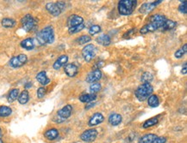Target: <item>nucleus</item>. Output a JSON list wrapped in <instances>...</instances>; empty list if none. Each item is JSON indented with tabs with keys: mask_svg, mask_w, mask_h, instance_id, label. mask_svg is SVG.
<instances>
[{
	"mask_svg": "<svg viewBox=\"0 0 187 143\" xmlns=\"http://www.w3.org/2000/svg\"><path fill=\"white\" fill-rule=\"evenodd\" d=\"M176 25H177V23L174 21L167 20L165 22V23L163 24V26H162L161 28L163 30H171L176 27Z\"/></svg>",
	"mask_w": 187,
	"mask_h": 143,
	"instance_id": "obj_32",
	"label": "nucleus"
},
{
	"mask_svg": "<svg viewBox=\"0 0 187 143\" xmlns=\"http://www.w3.org/2000/svg\"><path fill=\"white\" fill-rule=\"evenodd\" d=\"M162 2L161 0H159V1H155L154 3H144L141 5L140 9V12L142 14H147L151 12L152 10H154V7L156 6L157 4L160 3Z\"/></svg>",
	"mask_w": 187,
	"mask_h": 143,
	"instance_id": "obj_14",
	"label": "nucleus"
},
{
	"mask_svg": "<svg viewBox=\"0 0 187 143\" xmlns=\"http://www.w3.org/2000/svg\"><path fill=\"white\" fill-rule=\"evenodd\" d=\"M21 47L27 51H31L35 48V41L32 38H27L21 42Z\"/></svg>",
	"mask_w": 187,
	"mask_h": 143,
	"instance_id": "obj_17",
	"label": "nucleus"
},
{
	"mask_svg": "<svg viewBox=\"0 0 187 143\" xmlns=\"http://www.w3.org/2000/svg\"><path fill=\"white\" fill-rule=\"evenodd\" d=\"M184 53H186V52H185L183 50V48H181V49L178 50L177 52H175L174 56H175V57H176V58H181V57L184 56Z\"/></svg>",
	"mask_w": 187,
	"mask_h": 143,
	"instance_id": "obj_39",
	"label": "nucleus"
},
{
	"mask_svg": "<svg viewBox=\"0 0 187 143\" xmlns=\"http://www.w3.org/2000/svg\"><path fill=\"white\" fill-rule=\"evenodd\" d=\"M36 80L40 82L42 86H46L50 82V79L47 76V73L45 71H41L36 75Z\"/></svg>",
	"mask_w": 187,
	"mask_h": 143,
	"instance_id": "obj_18",
	"label": "nucleus"
},
{
	"mask_svg": "<svg viewBox=\"0 0 187 143\" xmlns=\"http://www.w3.org/2000/svg\"><path fill=\"white\" fill-rule=\"evenodd\" d=\"M102 78V72L100 70H94L88 74L86 76V81L89 83H94Z\"/></svg>",
	"mask_w": 187,
	"mask_h": 143,
	"instance_id": "obj_9",
	"label": "nucleus"
},
{
	"mask_svg": "<svg viewBox=\"0 0 187 143\" xmlns=\"http://www.w3.org/2000/svg\"><path fill=\"white\" fill-rule=\"evenodd\" d=\"M147 104L151 107H157L160 104V100H159L157 95H151V96L148 97Z\"/></svg>",
	"mask_w": 187,
	"mask_h": 143,
	"instance_id": "obj_27",
	"label": "nucleus"
},
{
	"mask_svg": "<svg viewBox=\"0 0 187 143\" xmlns=\"http://www.w3.org/2000/svg\"><path fill=\"white\" fill-rule=\"evenodd\" d=\"M122 120H123V117H122V116H121L120 114L113 113L109 116V123H110L112 126H117V125H119V124L122 123Z\"/></svg>",
	"mask_w": 187,
	"mask_h": 143,
	"instance_id": "obj_20",
	"label": "nucleus"
},
{
	"mask_svg": "<svg viewBox=\"0 0 187 143\" xmlns=\"http://www.w3.org/2000/svg\"><path fill=\"white\" fill-rule=\"evenodd\" d=\"M84 27H85V24H80V25H78V26H75V27H70V28H68V32L70 34H73V33H79L80 31H81L82 29H84Z\"/></svg>",
	"mask_w": 187,
	"mask_h": 143,
	"instance_id": "obj_33",
	"label": "nucleus"
},
{
	"mask_svg": "<svg viewBox=\"0 0 187 143\" xmlns=\"http://www.w3.org/2000/svg\"><path fill=\"white\" fill-rule=\"evenodd\" d=\"M64 71L69 77H74L78 74L79 69L74 63H67L65 65Z\"/></svg>",
	"mask_w": 187,
	"mask_h": 143,
	"instance_id": "obj_13",
	"label": "nucleus"
},
{
	"mask_svg": "<svg viewBox=\"0 0 187 143\" xmlns=\"http://www.w3.org/2000/svg\"><path fill=\"white\" fill-rule=\"evenodd\" d=\"M32 86V83L31 82H29V83H27L26 85H25V87L26 88H29V87H31Z\"/></svg>",
	"mask_w": 187,
	"mask_h": 143,
	"instance_id": "obj_44",
	"label": "nucleus"
},
{
	"mask_svg": "<svg viewBox=\"0 0 187 143\" xmlns=\"http://www.w3.org/2000/svg\"><path fill=\"white\" fill-rule=\"evenodd\" d=\"M167 142V138L164 136L157 137L153 143H166Z\"/></svg>",
	"mask_w": 187,
	"mask_h": 143,
	"instance_id": "obj_40",
	"label": "nucleus"
},
{
	"mask_svg": "<svg viewBox=\"0 0 187 143\" xmlns=\"http://www.w3.org/2000/svg\"><path fill=\"white\" fill-rule=\"evenodd\" d=\"M94 106H95V104L94 103H90L89 105H86L85 109H86V110H88V109H90V108H91V107H93Z\"/></svg>",
	"mask_w": 187,
	"mask_h": 143,
	"instance_id": "obj_43",
	"label": "nucleus"
},
{
	"mask_svg": "<svg viewBox=\"0 0 187 143\" xmlns=\"http://www.w3.org/2000/svg\"><path fill=\"white\" fill-rule=\"evenodd\" d=\"M18 96H19V90L17 88H14V89L10 90L9 95H8V101L10 103L14 102L17 99H18Z\"/></svg>",
	"mask_w": 187,
	"mask_h": 143,
	"instance_id": "obj_26",
	"label": "nucleus"
},
{
	"mask_svg": "<svg viewBox=\"0 0 187 143\" xmlns=\"http://www.w3.org/2000/svg\"><path fill=\"white\" fill-rule=\"evenodd\" d=\"M45 94H46V88L43 87V86L39 87L38 90H37V97H38L39 99H42V98L45 96Z\"/></svg>",
	"mask_w": 187,
	"mask_h": 143,
	"instance_id": "obj_37",
	"label": "nucleus"
},
{
	"mask_svg": "<svg viewBox=\"0 0 187 143\" xmlns=\"http://www.w3.org/2000/svg\"><path fill=\"white\" fill-rule=\"evenodd\" d=\"M184 3H182L179 5V10L180 11L181 13H184V14H186L187 13V9H186V4H187V2L186 1H183Z\"/></svg>",
	"mask_w": 187,
	"mask_h": 143,
	"instance_id": "obj_38",
	"label": "nucleus"
},
{
	"mask_svg": "<svg viewBox=\"0 0 187 143\" xmlns=\"http://www.w3.org/2000/svg\"><path fill=\"white\" fill-rule=\"evenodd\" d=\"M150 21L151 23H154L155 25H157L159 28L160 27H162L163 26V24L165 23V22L167 21V18L165 16L163 15H160V14H156V15H154V16H152L150 17Z\"/></svg>",
	"mask_w": 187,
	"mask_h": 143,
	"instance_id": "obj_12",
	"label": "nucleus"
},
{
	"mask_svg": "<svg viewBox=\"0 0 187 143\" xmlns=\"http://www.w3.org/2000/svg\"><path fill=\"white\" fill-rule=\"evenodd\" d=\"M44 136L46 137L48 141L55 140L57 137L59 136V130L54 128L49 129L44 133Z\"/></svg>",
	"mask_w": 187,
	"mask_h": 143,
	"instance_id": "obj_19",
	"label": "nucleus"
},
{
	"mask_svg": "<svg viewBox=\"0 0 187 143\" xmlns=\"http://www.w3.org/2000/svg\"><path fill=\"white\" fill-rule=\"evenodd\" d=\"M91 40V38L90 36H88V35H82L78 40V42H79L80 45H83V44H86L88 42H90Z\"/></svg>",
	"mask_w": 187,
	"mask_h": 143,
	"instance_id": "obj_36",
	"label": "nucleus"
},
{
	"mask_svg": "<svg viewBox=\"0 0 187 143\" xmlns=\"http://www.w3.org/2000/svg\"><path fill=\"white\" fill-rule=\"evenodd\" d=\"M83 22V18L80 17V16H78V15H72V16H70L69 18L67 19V26H68V28H70V27H75V26H78V25H80V24L84 23Z\"/></svg>",
	"mask_w": 187,
	"mask_h": 143,
	"instance_id": "obj_11",
	"label": "nucleus"
},
{
	"mask_svg": "<svg viewBox=\"0 0 187 143\" xmlns=\"http://www.w3.org/2000/svg\"><path fill=\"white\" fill-rule=\"evenodd\" d=\"M104 120V117L103 116V114L99 113V112H97V113H94L92 116H91L90 120L88 122V124L89 126L91 127H94L97 126L98 124H100L101 123H103Z\"/></svg>",
	"mask_w": 187,
	"mask_h": 143,
	"instance_id": "obj_10",
	"label": "nucleus"
},
{
	"mask_svg": "<svg viewBox=\"0 0 187 143\" xmlns=\"http://www.w3.org/2000/svg\"><path fill=\"white\" fill-rule=\"evenodd\" d=\"M1 23L3 27L10 28V27H13L16 25V21L12 18H3Z\"/></svg>",
	"mask_w": 187,
	"mask_h": 143,
	"instance_id": "obj_28",
	"label": "nucleus"
},
{
	"mask_svg": "<svg viewBox=\"0 0 187 143\" xmlns=\"http://www.w3.org/2000/svg\"><path fill=\"white\" fill-rule=\"evenodd\" d=\"M56 4H57V6L59 7V9L60 10V11H62V10L65 9V7H66V3H64L63 1H59V2H57Z\"/></svg>",
	"mask_w": 187,
	"mask_h": 143,
	"instance_id": "obj_41",
	"label": "nucleus"
},
{
	"mask_svg": "<svg viewBox=\"0 0 187 143\" xmlns=\"http://www.w3.org/2000/svg\"><path fill=\"white\" fill-rule=\"evenodd\" d=\"M153 92H154V88L150 83H143L136 89L135 96L140 101H144L152 95Z\"/></svg>",
	"mask_w": 187,
	"mask_h": 143,
	"instance_id": "obj_3",
	"label": "nucleus"
},
{
	"mask_svg": "<svg viewBox=\"0 0 187 143\" xmlns=\"http://www.w3.org/2000/svg\"><path fill=\"white\" fill-rule=\"evenodd\" d=\"M153 79H154V76L150 72H144L140 78L141 81H143L144 83H150V81H152Z\"/></svg>",
	"mask_w": 187,
	"mask_h": 143,
	"instance_id": "obj_31",
	"label": "nucleus"
},
{
	"mask_svg": "<svg viewBox=\"0 0 187 143\" xmlns=\"http://www.w3.org/2000/svg\"><path fill=\"white\" fill-rule=\"evenodd\" d=\"M97 136V130L95 129H91V130H87L84 131L83 133L81 134V140L85 141V142H91L95 141V139Z\"/></svg>",
	"mask_w": 187,
	"mask_h": 143,
	"instance_id": "obj_8",
	"label": "nucleus"
},
{
	"mask_svg": "<svg viewBox=\"0 0 187 143\" xmlns=\"http://www.w3.org/2000/svg\"><path fill=\"white\" fill-rule=\"evenodd\" d=\"M101 85L99 83H92L90 86V92L91 93L96 94L97 92H99L101 90Z\"/></svg>",
	"mask_w": 187,
	"mask_h": 143,
	"instance_id": "obj_34",
	"label": "nucleus"
},
{
	"mask_svg": "<svg viewBox=\"0 0 187 143\" xmlns=\"http://www.w3.org/2000/svg\"><path fill=\"white\" fill-rule=\"evenodd\" d=\"M46 9L49 12V13L53 16V17H58L60 13H61V11L59 9V7L57 6L56 3H48L46 4Z\"/></svg>",
	"mask_w": 187,
	"mask_h": 143,
	"instance_id": "obj_15",
	"label": "nucleus"
},
{
	"mask_svg": "<svg viewBox=\"0 0 187 143\" xmlns=\"http://www.w3.org/2000/svg\"><path fill=\"white\" fill-rule=\"evenodd\" d=\"M96 99H97V95L93 94V93H86V94H83L80 97V100L83 103H89Z\"/></svg>",
	"mask_w": 187,
	"mask_h": 143,
	"instance_id": "obj_23",
	"label": "nucleus"
},
{
	"mask_svg": "<svg viewBox=\"0 0 187 143\" xmlns=\"http://www.w3.org/2000/svg\"><path fill=\"white\" fill-rule=\"evenodd\" d=\"M30 100V94L29 92L27 90H24L22 93H20V95L18 96V101L21 105H25V104L29 101Z\"/></svg>",
	"mask_w": 187,
	"mask_h": 143,
	"instance_id": "obj_25",
	"label": "nucleus"
},
{
	"mask_svg": "<svg viewBox=\"0 0 187 143\" xmlns=\"http://www.w3.org/2000/svg\"><path fill=\"white\" fill-rule=\"evenodd\" d=\"M73 112V106L71 105H67L57 111V116L54 117L53 121L56 123H62L69 117Z\"/></svg>",
	"mask_w": 187,
	"mask_h": 143,
	"instance_id": "obj_5",
	"label": "nucleus"
},
{
	"mask_svg": "<svg viewBox=\"0 0 187 143\" xmlns=\"http://www.w3.org/2000/svg\"><path fill=\"white\" fill-rule=\"evenodd\" d=\"M28 61V57L25 54H20L18 56L13 57L9 62V65L12 68H19L23 66Z\"/></svg>",
	"mask_w": 187,
	"mask_h": 143,
	"instance_id": "obj_6",
	"label": "nucleus"
},
{
	"mask_svg": "<svg viewBox=\"0 0 187 143\" xmlns=\"http://www.w3.org/2000/svg\"><path fill=\"white\" fill-rule=\"evenodd\" d=\"M2 136V130H1V128H0V138Z\"/></svg>",
	"mask_w": 187,
	"mask_h": 143,
	"instance_id": "obj_45",
	"label": "nucleus"
},
{
	"mask_svg": "<svg viewBox=\"0 0 187 143\" xmlns=\"http://www.w3.org/2000/svg\"><path fill=\"white\" fill-rule=\"evenodd\" d=\"M157 29H159V27H158L157 25L150 22V23L147 24V25H145V26L141 27L140 30V33L141 34H146V33H150V32H154V31Z\"/></svg>",
	"mask_w": 187,
	"mask_h": 143,
	"instance_id": "obj_21",
	"label": "nucleus"
},
{
	"mask_svg": "<svg viewBox=\"0 0 187 143\" xmlns=\"http://www.w3.org/2000/svg\"><path fill=\"white\" fill-rule=\"evenodd\" d=\"M157 136L154 134H147L139 139V143H153L157 138Z\"/></svg>",
	"mask_w": 187,
	"mask_h": 143,
	"instance_id": "obj_22",
	"label": "nucleus"
},
{
	"mask_svg": "<svg viewBox=\"0 0 187 143\" xmlns=\"http://www.w3.org/2000/svg\"><path fill=\"white\" fill-rule=\"evenodd\" d=\"M11 113H12V110L9 106H0V116L1 117L9 116Z\"/></svg>",
	"mask_w": 187,
	"mask_h": 143,
	"instance_id": "obj_30",
	"label": "nucleus"
},
{
	"mask_svg": "<svg viewBox=\"0 0 187 143\" xmlns=\"http://www.w3.org/2000/svg\"><path fill=\"white\" fill-rule=\"evenodd\" d=\"M101 31V27L100 26H98V25H93V26H91L90 27V29H89V33H90L91 35H94V34H97Z\"/></svg>",
	"mask_w": 187,
	"mask_h": 143,
	"instance_id": "obj_35",
	"label": "nucleus"
},
{
	"mask_svg": "<svg viewBox=\"0 0 187 143\" xmlns=\"http://www.w3.org/2000/svg\"><path fill=\"white\" fill-rule=\"evenodd\" d=\"M36 40L40 45L52 44L54 41V33L52 26H47L37 33Z\"/></svg>",
	"mask_w": 187,
	"mask_h": 143,
	"instance_id": "obj_1",
	"label": "nucleus"
},
{
	"mask_svg": "<svg viewBox=\"0 0 187 143\" xmlns=\"http://www.w3.org/2000/svg\"><path fill=\"white\" fill-rule=\"evenodd\" d=\"M67 61H68V57H67V55H61V56H60L59 58L54 62V63H53V69L57 70H60L61 67L66 65Z\"/></svg>",
	"mask_w": 187,
	"mask_h": 143,
	"instance_id": "obj_16",
	"label": "nucleus"
},
{
	"mask_svg": "<svg viewBox=\"0 0 187 143\" xmlns=\"http://www.w3.org/2000/svg\"><path fill=\"white\" fill-rule=\"evenodd\" d=\"M158 122H159V120H158L157 117H152L150 119L145 121L143 124H142V127H143L144 129H147V128H150V127L156 125Z\"/></svg>",
	"mask_w": 187,
	"mask_h": 143,
	"instance_id": "obj_29",
	"label": "nucleus"
},
{
	"mask_svg": "<svg viewBox=\"0 0 187 143\" xmlns=\"http://www.w3.org/2000/svg\"><path fill=\"white\" fill-rule=\"evenodd\" d=\"M136 4L135 0H121L118 3V11L123 16H129L133 13Z\"/></svg>",
	"mask_w": 187,
	"mask_h": 143,
	"instance_id": "obj_2",
	"label": "nucleus"
},
{
	"mask_svg": "<svg viewBox=\"0 0 187 143\" xmlns=\"http://www.w3.org/2000/svg\"><path fill=\"white\" fill-rule=\"evenodd\" d=\"M95 49H96L95 47H94L93 45H91V44L86 45L83 48V50H82V56H83L84 59L85 60L86 62H90L91 60L95 57V54H96V50Z\"/></svg>",
	"mask_w": 187,
	"mask_h": 143,
	"instance_id": "obj_7",
	"label": "nucleus"
},
{
	"mask_svg": "<svg viewBox=\"0 0 187 143\" xmlns=\"http://www.w3.org/2000/svg\"><path fill=\"white\" fill-rule=\"evenodd\" d=\"M21 23H22V27L26 32H31L34 31L37 27V22L36 19L34 18L30 14H27L25 15L22 20H21Z\"/></svg>",
	"mask_w": 187,
	"mask_h": 143,
	"instance_id": "obj_4",
	"label": "nucleus"
},
{
	"mask_svg": "<svg viewBox=\"0 0 187 143\" xmlns=\"http://www.w3.org/2000/svg\"><path fill=\"white\" fill-rule=\"evenodd\" d=\"M187 64L186 63H184V68H183V69H182V71H181V72H182V74H183V75H186V73H187Z\"/></svg>",
	"mask_w": 187,
	"mask_h": 143,
	"instance_id": "obj_42",
	"label": "nucleus"
},
{
	"mask_svg": "<svg viewBox=\"0 0 187 143\" xmlns=\"http://www.w3.org/2000/svg\"><path fill=\"white\" fill-rule=\"evenodd\" d=\"M0 143H3V141H2V139H0Z\"/></svg>",
	"mask_w": 187,
	"mask_h": 143,
	"instance_id": "obj_46",
	"label": "nucleus"
},
{
	"mask_svg": "<svg viewBox=\"0 0 187 143\" xmlns=\"http://www.w3.org/2000/svg\"><path fill=\"white\" fill-rule=\"evenodd\" d=\"M97 42L100 44V45H102V46L107 47V46H109L110 44V38L109 35L102 34V35H100V36H98L97 38Z\"/></svg>",
	"mask_w": 187,
	"mask_h": 143,
	"instance_id": "obj_24",
	"label": "nucleus"
}]
</instances>
